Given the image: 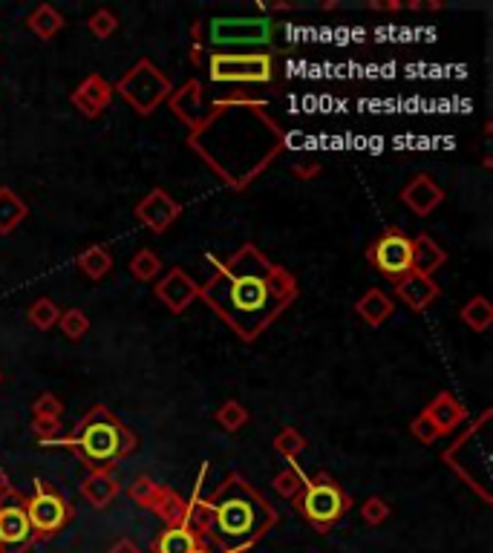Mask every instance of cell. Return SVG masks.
<instances>
[{"label": "cell", "instance_id": "cell-7", "mask_svg": "<svg viewBox=\"0 0 493 553\" xmlns=\"http://www.w3.org/2000/svg\"><path fill=\"white\" fill-rule=\"evenodd\" d=\"M275 21L268 18H214L208 26L211 44L226 46H263L271 41Z\"/></svg>", "mask_w": 493, "mask_h": 553}, {"label": "cell", "instance_id": "cell-4", "mask_svg": "<svg viewBox=\"0 0 493 553\" xmlns=\"http://www.w3.org/2000/svg\"><path fill=\"white\" fill-rule=\"evenodd\" d=\"M208 75L214 84H266L275 75V61L263 53H214Z\"/></svg>", "mask_w": 493, "mask_h": 553}, {"label": "cell", "instance_id": "cell-26", "mask_svg": "<svg viewBox=\"0 0 493 553\" xmlns=\"http://www.w3.org/2000/svg\"><path fill=\"white\" fill-rule=\"evenodd\" d=\"M266 286H268V294L277 300L280 306H288L295 300L297 294V282L295 277L286 272V268L280 265H268V272H266Z\"/></svg>", "mask_w": 493, "mask_h": 553}, {"label": "cell", "instance_id": "cell-16", "mask_svg": "<svg viewBox=\"0 0 493 553\" xmlns=\"http://www.w3.org/2000/svg\"><path fill=\"white\" fill-rule=\"evenodd\" d=\"M396 297L401 300L404 306H410L413 311H424L433 300L438 297V286L424 274H404L401 280H396Z\"/></svg>", "mask_w": 493, "mask_h": 553}, {"label": "cell", "instance_id": "cell-13", "mask_svg": "<svg viewBox=\"0 0 493 553\" xmlns=\"http://www.w3.org/2000/svg\"><path fill=\"white\" fill-rule=\"evenodd\" d=\"M156 297L174 314H182L199 297V286L194 282V277H188V274L182 272V268H171V272H167L156 282Z\"/></svg>", "mask_w": 493, "mask_h": 553}, {"label": "cell", "instance_id": "cell-39", "mask_svg": "<svg viewBox=\"0 0 493 553\" xmlns=\"http://www.w3.org/2000/svg\"><path fill=\"white\" fill-rule=\"evenodd\" d=\"M410 432L416 435V439H418L421 444H433V441L438 439V435H441V432L436 430V424H433L424 412H421V415L416 418V421L410 424Z\"/></svg>", "mask_w": 493, "mask_h": 553}, {"label": "cell", "instance_id": "cell-42", "mask_svg": "<svg viewBox=\"0 0 493 553\" xmlns=\"http://www.w3.org/2000/svg\"><path fill=\"white\" fill-rule=\"evenodd\" d=\"M295 173H297V176H303V179H309V176L320 173V164H309V167H295Z\"/></svg>", "mask_w": 493, "mask_h": 553}, {"label": "cell", "instance_id": "cell-19", "mask_svg": "<svg viewBox=\"0 0 493 553\" xmlns=\"http://www.w3.org/2000/svg\"><path fill=\"white\" fill-rule=\"evenodd\" d=\"M410 248H413V272L424 274V277H430L436 268H441L448 260L445 248H441L433 237H428V233H418L416 240H410Z\"/></svg>", "mask_w": 493, "mask_h": 553}, {"label": "cell", "instance_id": "cell-28", "mask_svg": "<svg viewBox=\"0 0 493 553\" xmlns=\"http://www.w3.org/2000/svg\"><path fill=\"white\" fill-rule=\"evenodd\" d=\"M462 323H468L473 331H488L490 323H493V306L490 300L476 294L473 300H468V303L462 306Z\"/></svg>", "mask_w": 493, "mask_h": 553}, {"label": "cell", "instance_id": "cell-23", "mask_svg": "<svg viewBox=\"0 0 493 553\" xmlns=\"http://www.w3.org/2000/svg\"><path fill=\"white\" fill-rule=\"evenodd\" d=\"M26 220V202L12 188H0V233L15 231Z\"/></svg>", "mask_w": 493, "mask_h": 553}, {"label": "cell", "instance_id": "cell-38", "mask_svg": "<svg viewBox=\"0 0 493 553\" xmlns=\"http://www.w3.org/2000/svg\"><path fill=\"white\" fill-rule=\"evenodd\" d=\"M361 516H364V522H367V525H381V522H387L389 508H387V501H384V499L372 496V499H367V501H364Z\"/></svg>", "mask_w": 493, "mask_h": 553}, {"label": "cell", "instance_id": "cell-41", "mask_svg": "<svg viewBox=\"0 0 493 553\" xmlns=\"http://www.w3.org/2000/svg\"><path fill=\"white\" fill-rule=\"evenodd\" d=\"M107 553H142V548L139 545H136L133 539H118Z\"/></svg>", "mask_w": 493, "mask_h": 553}, {"label": "cell", "instance_id": "cell-29", "mask_svg": "<svg viewBox=\"0 0 493 553\" xmlns=\"http://www.w3.org/2000/svg\"><path fill=\"white\" fill-rule=\"evenodd\" d=\"M159 272H162V260L156 251L150 248H142L139 254L130 260V274L139 282H150L153 277H159Z\"/></svg>", "mask_w": 493, "mask_h": 553}, {"label": "cell", "instance_id": "cell-40", "mask_svg": "<svg viewBox=\"0 0 493 553\" xmlns=\"http://www.w3.org/2000/svg\"><path fill=\"white\" fill-rule=\"evenodd\" d=\"M32 415H46V418H61L64 415V404L55 398V395H49L44 392L35 404H32Z\"/></svg>", "mask_w": 493, "mask_h": 553}, {"label": "cell", "instance_id": "cell-34", "mask_svg": "<svg viewBox=\"0 0 493 553\" xmlns=\"http://www.w3.org/2000/svg\"><path fill=\"white\" fill-rule=\"evenodd\" d=\"M275 490L283 496V499H295L297 493H303L306 488V476L297 470V467H288V470H283L280 476H275Z\"/></svg>", "mask_w": 493, "mask_h": 553}, {"label": "cell", "instance_id": "cell-18", "mask_svg": "<svg viewBox=\"0 0 493 553\" xmlns=\"http://www.w3.org/2000/svg\"><path fill=\"white\" fill-rule=\"evenodd\" d=\"M424 415H428L430 421L436 424L438 432H450V430H456V424H462L465 418H468L465 407L458 404V400H456L450 392L436 395V398L430 400V407L424 410Z\"/></svg>", "mask_w": 493, "mask_h": 553}, {"label": "cell", "instance_id": "cell-5", "mask_svg": "<svg viewBox=\"0 0 493 553\" xmlns=\"http://www.w3.org/2000/svg\"><path fill=\"white\" fill-rule=\"evenodd\" d=\"M118 427L122 424L113 421L107 410H93L90 421L81 432H75V447L93 464V470L107 467L118 456Z\"/></svg>", "mask_w": 493, "mask_h": 553}, {"label": "cell", "instance_id": "cell-43", "mask_svg": "<svg viewBox=\"0 0 493 553\" xmlns=\"http://www.w3.org/2000/svg\"><path fill=\"white\" fill-rule=\"evenodd\" d=\"M6 490H12V484H9V476L0 470V496H4Z\"/></svg>", "mask_w": 493, "mask_h": 553}, {"label": "cell", "instance_id": "cell-45", "mask_svg": "<svg viewBox=\"0 0 493 553\" xmlns=\"http://www.w3.org/2000/svg\"><path fill=\"white\" fill-rule=\"evenodd\" d=\"M0 380H4V372H0Z\"/></svg>", "mask_w": 493, "mask_h": 553}, {"label": "cell", "instance_id": "cell-17", "mask_svg": "<svg viewBox=\"0 0 493 553\" xmlns=\"http://www.w3.org/2000/svg\"><path fill=\"white\" fill-rule=\"evenodd\" d=\"M81 493H84V499H87L96 510L107 508L110 501L116 499V493H118V481L113 479L110 467H98V470H93L87 479H84Z\"/></svg>", "mask_w": 493, "mask_h": 553}, {"label": "cell", "instance_id": "cell-33", "mask_svg": "<svg viewBox=\"0 0 493 553\" xmlns=\"http://www.w3.org/2000/svg\"><path fill=\"white\" fill-rule=\"evenodd\" d=\"M275 449L280 452V456H283L286 461H292V459H297L300 452L306 449V439L300 435V430H295V427H286L283 432H277V439H275Z\"/></svg>", "mask_w": 493, "mask_h": 553}, {"label": "cell", "instance_id": "cell-24", "mask_svg": "<svg viewBox=\"0 0 493 553\" xmlns=\"http://www.w3.org/2000/svg\"><path fill=\"white\" fill-rule=\"evenodd\" d=\"M29 29L35 32V35L41 41H49V38H55L58 32L64 29V15L55 9V6H49V4H41L35 12L29 15Z\"/></svg>", "mask_w": 493, "mask_h": 553}, {"label": "cell", "instance_id": "cell-20", "mask_svg": "<svg viewBox=\"0 0 493 553\" xmlns=\"http://www.w3.org/2000/svg\"><path fill=\"white\" fill-rule=\"evenodd\" d=\"M182 528L188 530V533H194L196 539H206V536L211 533V528H214V505H211V499L194 496L188 501V508H185Z\"/></svg>", "mask_w": 493, "mask_h": 553}, {"label": "cell", "instance_id": "cell-8", "mask_svg": "<svg viewBox=\"0 0 493 553\" xmlns=\"http://www.w3.org/2000/svg\"><path fill=\"white\" fill-rule=\"evenodd\" d=\"M66 516V501L46 488V481H35V496L26 501V518L32 525V533H35V542L46 539V536H53L64 528Z\"/></svg>", "mask_w": 493, "mask_h": 553}, {"label": "cell", "instance_id": "cell-12", "mask_svg": "<svg viewBox=\"0 0 493 553\" xmlns=\"http://www.w3.org/2000/svg\"><path fill=\"white\" fill-rule=\"evenodd\" d=\"M167 104H171L176 119L182 124H188L191 130L202 127V122L208 119V113H206V90H202L199 81H185L176 93L167 95Z\"/></svg>", "mask_w": 493, "mask_h": 553}, {"label": "cell", "instance_id": "cell-6", "mask_svg": "<svg viewBox=\"0 0 493 553\" xmlns=\"http://www.w3.org/2000/svg\"><path fill=\"white\" fill-rule=\"evenodd\" d=\"M349 508L347 496L341 493L335 481H309L300 493V513L309 518V522L317 528V530H327L329 525H335L337 518H341Z\"/></svg>", "mask_w": 493, "mask_h": 553}, {"label": "cell", "instance_id": "cell-2", "mask_svg": "<svg viewBox=\"0 0 493 553\" xmlns=\"http://www.w3.org/2000/svg\"><path fill=\"white\" fill-rule=\"evenodd\" d=\"M214 528L211 539L216 545V553H246L248 548L263 539V533L275 525V510L266 499L248 490V484L231 481L228 488L219 490L214 499Z\"/></svg>", "mask_w": 493, "mask_h": 553}, {"label": "cell", "instance_id": "cell-27", "mask_svg": "<svg viewBox=\"0 0 493 553\" xmlns=\"http://www.w3.org/2000/svg\"><path fill=\"white\" fill-rule=\"evenodd\" d=\"M78 268L90 280H101L105 274H110L113 268V254L105 248V245H90L87 251H81L78 254Z\"/></svg>", "mask_w": 493, "mask_h": 553}, {"label": "cell", "instance_id": "cell-32", "mask_svg": "<svg viewBox=\"0 0 493 553\" xmlns=\"http://www.w3.org/2000/svg\"><path fill=\"white\" fill-rule=\"evenodd\" d=\"M58 326H61V331H64L70 341H78V338H84V334L90 331V317L84 314L81 309H66V311H61V317H58Z\"/></svg>", "mask_w": 493, "mask_h": 553}, {"label": "cell", "instance_id": "cell-44", "mask_svg": "<svg viewBox=\"0 0 493 553\" xmlns=\"http://www.w3.org/2000/svg\"><path fill=\"white\" fill-rule=\"evenodd\" d=\"M194 553H214V550H208V548H196Z\"/></svg>", "mask_w": 493, "mask_h": 553}, {"label": "cell", "instance_id": "cell-22", "mask_svg": "<svg viewBox=\"0 0 493 553\" xmlns=\"http://www.w3.org/2000/svg\"><path fill=\"white\" fill-rule=\"evenodd\" d=\"M185 508H188V501H185L176 490H167V488H159L156 499L150 501V508L159 518H165L167 528H176L182 525V518H185Z\"/></svg>", "mask_w": 493, "mask_h": 553}, {"label": "cell", "instance_id": "cell-21", "mask_svg": "<svg viewBox=\"0 0 493 553\" xmlns=\"http://www.w3.org/2000/svg\"><path fill=\"white\" fill-rule=\"evenodd\" d=\"M355 311H358L369 326H381L384 321H389V317H393L396 303H393V300H389V294H384L381 289H369V291L358 300Z\"/></svg>", "mask_w": 493, "mask_h": 553}, {"label": "cell", "instance_id": "cell-35", "mask_svg": "<svg viewBox=\"0 0 493 553\" xmlns=\"http://www.w3.org/2000/svg\"><path fill=\"white\" fill-rule=\"evenodd\" d=\"M156 493H159V484L153 479H147V476H139L130 484V499L142 508H150V501L156 499Z\"/></svg>", "mask_w": 493, "mask_h": 553}, {"label": "cell", "instance_id": "cell-14", "mask_svg": "<svg viewBox=\"0 0 493 553\" xmlns=\"http://www.w3.org/2000/svg\"><path fill=\"white\" fill-rule=\"evenodd\" d=\"M70 102H73V107H78L81 115L98 119L101 110H107V104L113 102V84L101 75H87L78 84V90L70 95Z\"/></svg>", "mask_w": 493, "mask_h": 553}, {"label": "cell", "instance_id": "cell-9", "mask_svg": "<svg viewBox=\"0 0 493 553\" xmlns=\"http://www.w3.org/2000/svg\"><path fill=\"white\" fill-rule=\"evenodd\" d=\"M369 262L378 268L389 280H401L404 274L413 272V248L410 240L398 231H387L378 242L369 248Z\"/></svg>", "mask_w": 493, "mask_h": 553}, {"label": "cell", "instance_id": "cell-10", "mask_svg": "<svg viewBox=\"0 0 493 553\" xmlns=\"http://www.w3.org/2000/svg\"><path fill=\"white\" fill-rule=\"evenodd\" d=\"M182 213V205L171 193H165L162 188L150 191L139 205H136V216H139V222L147 225L153 233H165L171 228Z\"/></svg>", "mask_w": 493, "mask_h": 553}, {"label": "cell", "instance_id": "cell-31", "mask_svg": "<svg viewBox=\"0 0 493 553\" xmlns=\"http://www.w3.org/2000/svg\"><path fill=\"white\" fill-rule=\"evenodd\" d=\"M216 421H219V427H223V430L236 432L240 427L248 424V410L240 404V400H226V404L216 410Z\"/></svg>", "mask_w": 493, "mask_h": 553}, {"label": "cell", "instance_id": "cell-3", "mask_svg": "<svg viewBox=\"0 0 493 553\" xmlns=\"http://www.w3.org/2000/svg\"><path fill=\"white\" fill-rule=\"evenodd\" d=\"M113 93L122 95L139 115H150L167 95L174 93V84H171V78L162 75V70L156 64L142 58L139 64L133 66V70H127L122 78L116 81Z\"/></svg>", "mask_w": 493, "mask_h": 553}, {"label": "cell", "instance_id": "cell-11", "mask_svg": "<svg viewBox=\"0 0 493 553\" xmlns=\"http://www.w3.org/2000/svg\"><path fill=\"white\" fill-rule=\"evenodd\" d=\"M35 545V533L26 518V508L0 510V553H26Z\"/></svg>", "mask_w": 493, "mask_h": 553}, {"label": "cell", "instance_id": "cell-15", "mask_svg": "<svg viewBox=\"0 0 493 553\" xmlns=\"http://www.w3.org/2000/svg\"><path fill=\"white\" fill-rule=\"evenodd\" d=\"M441 199H445V191L438 188V182L433 176H424V173L410 179V184L401 191V202L418 216L433 213L441 205Z\"/></svg>", "mask_w": 493, "mask_h": 553}, {"label": "cell", "instance_id": "cell-30", "mask_svg": "<svg viewBox=\"0 0 493 553\" xmlns=\"http://www.w3.org/2000/svg\"><path fill=\"white\" fill-rule=\"evenodd\" d=\"M58 317H61V309L55 300H49V297H38L35 303L29 306V323L41 331L53 329L58 323Z\"/></svg>", "mask_w": 493, "mask_h": 553}, {"label": "cell", "instance_id": "cell-37", "mask_svg": "<svg viewBox=\"0 0 493 553\" xmlns=\"http://www.w3.org/2000/svg\"><path fill=\"white\" fill-rule=\"evenodd\" d=\"M32 432L38 435V439H41V444L53 441V439H58V432H61V418H46V415H35V418H32Z\"/></svg>", "mask_w": 493, "mask_h": 553}, {"label": "cell", "instance_id": "cell-36", "mask_svg": "<svg viewBox=\"0 0 493 553\" xmlns=\"http://www.w3.org/2000/svg\"><path fill=\"white\" fill-rule=\"evenodd\" d=\"M87 24H90V32H93L96 38H110L113 32H116V26H118L116 15H113L110 9H98V12H93V18H90Z\"/></svg>", "mask_w": 493, "mask_h": 553}, {"label": "cell", "instance_id": "cell-1", "mask_svg": "<svg viewBox=\"0 0 493 553\" xmlns=\"http://www.w3.org/2000/svg\"><path fill=\"white\" fill-rule=\"evenodd\" d=\"M268 260L257 254V248L246 245L236 251V257L219 265V272L199 294L206 303L223 317V321L240 334L243 341H254L268 326L271 317H277L280 306L275 297L268 294L266 272Z\"/></svg>", "mask_w": 493, "mask_h": 553}, {"label": "cell", "instance_id": "cell-25", "mask_svg": "<svg viewBox=\"0 0 493 553\" xmlns=\"http://www.w3.org/2000/svg\"><path fill=\"white\" fill-rule=\"evenodd\" d=\"M199 548V539L194 533H188L182 525L162 530V536L153 542V550L156 553H194Z\"/></svg>", "mask_w": 493, "mask_h": 553}]
</instances>
